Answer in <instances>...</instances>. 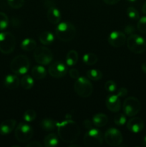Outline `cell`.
<instances>
[{
  "instance_id": "1",
  "label": "cell",
  "mask_w": 146,
  "mask_h": 147,
  "mask_svg": "<svg viewBox=\"0 0 146 147\" xmlns=\"http://www.w3.org/2000/svg\"><path fill=\"white\" fill-rule=\"evenodd\" d=\"M57 128L59 137L65 143H74L80 136V126L71 119L57 122Z\"/></svg>"
},
{
  "instance_id": "2",
  "label": "cell",
  "mask_w": 146,
  "mask_h": 147,
  "mask_svg": "<svg viewBox=\"0 0 146 147\" xmlns=\"http://www.w3.org/2000/svg\"><path fill=\"white\" fill-rule=\"evenodd\" d=\"M55 34L62 42H70L74 38L76 29L72 24L68 22L60 23L55 28Z\"/></svg>"
},
{
  "instance_id": "3",
  "label": "cell",
  "mask_w": 146,
  "mask_h": 147,
  "mask_svg": "<svg viewBox=\"0 0 146 147\" xmlns=\"http://www.w3.org/2000/svg\"><path fill=\"white\" fill-rule=\"evenodd\" d=\"M74 91L82 98H88L93 92V86L90 79L80 76L74 84Z\"/></svg>"
},
{
  "instance_id": "4",
  "label": "cell",
  "mask_w": 146,
  "mask_h": 147,
  "mask_svg": "<svg viewBox=\"0 0 146 147\" xmlns=\"http://www.w3.org/2000/svg\"><path fill=\"white\" fill-rule=\"evenodd\" d=\"M29 60L27 56L23 55L16 56L10 63L11 70L17 75L26 74L29 69Z\"/></svg>"
},
{
  "instance_id": "5",
  "label": "cell",
  "mask_w": 146,
  "mask_h": 147,
  "mask_svg": "<svg viewBox=\"0 0 146 147\" xmlns=\"http://www.w3.org/2000/svg\"><path fill=\"white\" fill-rule=\"evenodd\" d=\"M84 144L87 147H99L102 144V132L97 129H88L84 136Z\"/></svg>"
},
{
  "instance_id": "6",
  "label": "cell",
  "mask_w": 146,
  "mask_h": 147,
  "mask_svg": "<svg viewBox=\"0 0 146 147\" xmlns=\"http://www.w3.org/2000/svg\"><path fill=\"white\" fill-rule=\"evenodd\" d=\"M127 45L129 50L135 54H141L146 50L145 40L138 34H130L127 39Z\"/></svg>"
},
{
  "instance_id": "7",
  "label": "cell",
  "mask_w": 146,
  "mask_h": 147,
  "mask_svg": "<svg viewBox=\"0 0 146 147\" xmlns=\"http://www.w3.org/2000/svg\"><path fill=\"white\" fill-rule=\"evenodd\" d=\"M16 46L14 36L9 32H0V52L3 54H10L14 51Z\"/></svg>"
},
{
  "instance_id": "8",
  "label": "cell",
  "mask_w": 146,
  "mask_h": 147,
  "mask_svg": "<svg viewBox=\"0 0 146 147\" xmlns=\"http://www.w3.org/2000/svg\"><path fill=\"white\" fill-rule=\"evenodd\" d=\"M141 109V103L135 97L130 96L125 100L123 105V110L126 116L133 117L140 112Z\"/></svg>"
},
{
  "instance_id": "9",
  "label": "cell",
  "mask_w": 146,
  "mask_h": 147,
  "mask_svg": "<svg viewBox=\"0 0 146 147\" xmlns=\"http://www.w3.org/2000/svg\"><path fill=\"white\" fill-rule=\"evenodd\" d=\"M34 130L30 125L25 123H20L16 128L14 135L15 138L20 143H26L32 138Z\"/></svg>"
},
{
  "instance_id": "10",
  "label": "cell",
  "mask_w": 146,
  "mask_h": 147,
  "mask_svg": "<svg viewBox=\"0 0 146 147\" xmlns=\"http://www.w3.org/2000/svg\"><path fill=\"white\" fill-rule=\"evenodd\" d=\"M34 57L37 63L42 65H47L53 60V53L47 47L40 46L34 50Z\"/></svg>"
},
{
  "instance_id": "11",
  "label": "cell",
  "mask_w": 146,
  "mask_h": 147,
  "mask_svg": "<svg viewBox=\"0 0 146 147\" xmlns=\"http://www.w3.org/2000/svg\"><path fill=\"white\" fill-rule=\"evenodd\" d=\"M104 139L106 143L110 146H120L123 140L121 132L115 128H110L107 129L104 135Z\"/></svg>"
},
{
  "instance_id": "12",
  "label": "cell",
  "mask_w": 146,
  "mask_h": 147,
  "mask_svg": "<svg viewBox=\"0 0 146 147\" xmlns=\"http://www.w3.org/2000/svg\"><path fill=\"white\" fill-rule=\"evenodd\" d=\"M48 73L54 78H63L67 73V68L65 65L60 61H56L50 65Z\"/></svg>"
},
{
  "instance_id": "13",
  "label": "cell",
  "mask_w": 146,
  "mask_h": 147,
  "mask_svg": "<svg viewBox=\"0 0 146 147\" xmlns=\"http://www.w3.org/2000/svg\"><path fill=\"white\" fill-rule=\"evenodd\" d=\"M126 35L121 31H113L109 34L107 41L109 44L115 47H119L123 46L125 43Z\"/></svg>"
},
{
  "instance_id": "14",
  "label": "cell",
  "mask_w": 146,
  "mask_h": 147,
  "mask_svg": "<svg viewBox=\"0 0 146 147\" xmlns=\"http://www.w3.org/2000/svg\"><path fill=\"white\" fill-rule=\"evenodd\" d=\"M127 128L130 131L133 133H140L144 129V122L140 118H132L127 121Z\"/></svg>"
},
{
  "instance_id": "15",
  "label": "cell",
  "mask_w": 146,
  "mask_h": 147,
  "mask_svg": "<svg viewBox=\"0 0 146 147\" xmlns=\"http://www.w3.org/2000/svg\"><path fill=\"white\" fill-rule=\"evenodd\" d=\"M106 106L112 112L117 113L121 109L120 97L117 95H109L106 98Z\"/></svg>"
},
{
  "instance_id": "16",
  "label": "cell",
  "mask_w": 146,
  "mask_h": 147,
  "mask_svg": "<svg viewBox=\"0 0 146 147\" xmlns=\"http://www.w3.org/2000/svg\"><path fill=\"white\" fill-rule=\"evenodd\" d=\"M17 121L14 119H7L0 123V134L5 136L11 133L15 128Z\"/></svg>"
},
{
  "instance_id": "17",
  "label": "cell",
  "mask_w": 146,
  "mask_h": 147,
  "mask_svg": "<svg viewBox=\"0 0 146 147\" xmlns=\"http://www.w3.org/2000/svg\"><path fill=\"white\" fill-rule=\"evenodd\" d=\"M48 21L53 24H58L62 18V14L60 10L54 7H50L47 13Z\"/></svg>"
},
{
  "instance_id": "18",
  "label": "cell",
  "mask_w": 146,
  "mask_h": 147,
  "mask_svg": "<svg viewBox=\"0 0 146 147\" xmlns=\"http://www.w3.org/2000/svg\"><path fill=\"white\" fill-rule=\"evenodd\" d=\"M20 84V80L17 75H7L4 80V85L7 88L14 90L18 88Z\"/></svg>"
},
{
  "instance_id": "19",
  "label": "cell",
  "mask_w": 146,
  "mask_h": 147,
  "mask_svg": "<svg viewBox=\"0 0 146 147\" xmlns=\"http://www.w3.org/2000/svg\"><path fill=\"white\" fill-rule=\"evenodd\" d=\"M57 122L50 118L42 119L40 122V127L45 131H52L57 128Z\"/></svg>"
},
{
  "instance_id": "20",
  "label": "cell",
  "mask_w": 146,
  "mask_h": 147,
  "mask_svg": "<svg viewBox=\"0 0 146 147\" xmlns=\"http://www.w3.org/2000/svg\"><path fill=\"white\" fill-rule=\"evenodd\" d=\"M108 122V118L105 114L102 113H97L92 118V123L97 127H103Z\"/></svg>"
},
{
  "instance_id": "21",
  "label": "cell",
  "mask_w": 146,
  "mask_h": 147,
  "mask_svg": "<svg viewBox=\"0 0 146 147\" xmlns=\"http://www.w3.org/2000/svg\"><path fill=\"white\" fill-rule=\"evenodd\" d=\"M31 75L37 80H42L47 76V70L42 65H36L31 69Z\"/></svg>"
},
{
  "instance_id": "22",
  "label": "cell",
  "mask_w": 146,
  "mask_h": 147,
  "mask_svg": "<svg viewBox=\"0 0 146 147\" xmlns=\"http://www.w3.org/2000/svg\"><path fill=\"white\" fill-rule=\"evenodd\" d=\"M40 41L44 45H50L54 41V36L51 32L45 31L40 34Z\"/></svg>"
},
{
  "instance_id": "23",
  "label": "cell",
  "mask_w": 146,
  "mask_h": 147,
  "mask_svg": "<svg viewBox=\"0 0 146 147\" xmlns=\"http://www.w3.org/2000/svg\"><path fill=\"white\" fill-rule=\"evenodd\" d=\"M59 144L58 136L55 134H50L44 139V145L46 147H56Z\"/></svg>"
},
{
  "instance_id": "24",
  "label": "cell",
  "mask_w": 146,
  "mask_h": 147,
  "mask_svg": "<svg viewBox=\"0 0 146 147\" xmlns=\"http://www.w3.org/2000/svg\"><path fill=\"white\" fill-rule=\"evenodd\" d=\"M20 47L25 51H32L37 47V42L31 38H26L21 41Z\"/></svg>"
},
{
  "instance_id": "25",
  "label": "cell",
  "mask_w": 146,
  "mask_h": 147,
  "mask_svg": "<svg viewBox=\"0 0 146 147\" xmlns=\"http://www.w3.org/2000/svg\"><path fill=\"white\" fill-rule=\"evenodd\" d=\"M79 56L78 53L76 50H72L67 53V56H66V63L68 66L72 67L77 64L78 61Z\"/></svg>"
},
{
  "instance_id": "26",
  "label": "cell",
  "mask_w": 146,
  "mask_h": 147,
  "mask_svg": "<svg viewBox=\"0 0 146 147\" xmlns=\"http://www.w3.org/2000/svg\"><path fill=\"white\" fill-rule=\"evenodd\" d=\"M34 79L29 75H26V76H23L21 78V80H20V84H21V87L25 90H29L31 88L34 86Z\"/></svg>"
},
{
  "instance_id": "27",
  "label": "cell",
  "mask_w": 146,
  "mask_h": 147,
  "mask_svg": "<svg viewBox=\"0 0 146 147\" xmlns=\"http://www.w3.org/2000/svg\"><path fill=\"white\" fill-rule=\"evenodd\" d=\"M97 60H98L97 56L92 53H86L82 57L83 63L87 65H93L95 63H97Z\"/></svg>"
},
{
  "instance_id": "28",
  "label": "cell",
  "mask_w": 146,
  "mask_h": 147,
  "mask_svg": "<svg viewBox=\"0 0 146 147\" xmlns=\"http://www.w3.org/2000/svg\"><path fill=\"white\" fill-rule=\"evenodd\" d=\"M87 76L90 80L97 81V80H101L102 78V73L100 70L97 69H91V70H87Z\"/></svg>"
},
{
  "instance_id": "29",
  "label": "cell",
  "mask_w": 146,
  "mask_h": 147,
  "mask_svg": "<svg viewBox=\"0 0 146 147\" xmlns=\"http://www.w3.org/2000/svg\"><path fill=\"white\" fill-rule=\"evenodd\" d=\"M114 123H115L117 126H123L126 123L127 121V119H126V115L125 113H116L114 116Z\"/></svg>"
},
{
  "instance_id": "30",
  "label": "cell",
  "mask_w": 146,
  "mask_h": 147,
  "mask_svg": "<svg viewBox=\"0 0 146 147\" xmlns=\"http://www.w3.org/2000/svg\"><path fill=\"white\" fill-rule=\"evenodd\" d=\"M37 117V113L34 110L32 109H29L26 111L23 114V119L26 122H31L35 120Z\"/></svg>"
},
{
  "instance_id": "31",
  "label": "cell",
  "mask_w": 146,
  "mask_h": 147,
  "mask_svg": "<svg viewBox=\"0 0 146 147\" xmlns=\"http://www.w3.org/2000/svg\"><path fill=\"white\" fill-rule=\"evenodd\" d=\"M127 15L132 20H138L140 19L138 11L133 7H129L127 9Z\"/></svg>"
},
{
  "instance_id": "32",
  "label": "cell",
  "mask_w": 146,
  "mask_h": 147,
  "mask_svg": "<svg viewBox=\"0 0 146 147\" xmlns=\"http://www.w3.org/2000/svg\"><path fill=\"white\" fill-rule=\"evenodd\" d=\"M9 25V18L4 12H0V31L5 30Z\"/></svg>"
},
{
  "instance_id": "33",
  "label": "cell",
  "mask_w": 146,
  "mask_h": 147,
  "mask_svg": "<svg viewBox=\"0 0 146 147\" xmlns=\"http://www.w3.org/2000/svg\"><path fill=\"white\" fill-rule=\"evenodd\" d=\"M137 27L139 32L141 33H146V16L139 19Z\"/></svg>"
},
{
  "instance_id": "34",
  "label": "cell",
  "mask_w": 146,
  "mask_h": 147,
  "mask_svg": "<svg viewBox=\"0 0 146 147\" xmlns=\"http://www.w3.org/2000/svg\"><path fill=\"white\" fill-rule=\"evenodd\" d=\"M8 4L14 9H19L23 7L24 0H7Z\"/></svg>"
},
{
  "instance_id": "35",
  "label": "cell",
  "mask_w": 146,
  "mask_h": 147,
  "mask_svg": "<svg viewBox=\"0 0 146 147\" xmlns=\"http://www.w3.org/2000/svg\"><path fill=\"white\" fill-rule=\"evenodd\" d=\"M117 84L113 80H108L104 84V88L110 93H113L117 90Z\"/></svg>"
},
{
  "instance_id": "36",
  "label": "cell",
  "mask_w": 146,
  "mask_h": 147,
  "mask_svg": "<svg viewBox=\"0 0 146 147\" xmlns=\"http://www.w3.org/2000/svg\"><path fill=\"white\" fill-rule=\"evenodd\" d=\"M69 74H70V76L72 79H77L80 77V72L75 68H72L69 71Z\"/></svg>"
},
{
  "instance_id": "37",
  "label": "cell",
  "mask_w": 146,
  "mask_h": 147,
  "mask_svg": "<svg viewBox=\"0 0 146 147\" xmlns=\"http://www.w3.org/2000/svg\"><path fill=\"white\" fill-rule=\"evenodd\" d=\"M127 93H128V91H127V88H120L118 89V90L117 91V96H118V97H124V96H126L127 95Z\"/></svg>"
},
{
  "instance_id": "38",
  "label": "cell",
  "mask_w": 146,
  "mask_h": 147,
  "mask_svg": "<svg viewBox=\"0 0 146 147\" xmlns=\"http://www.w3.org/2000/svg\"><path fill=\"white\" fill-rule=\"evenodd\" d=\"M135 30V29L134 26L132 25V24H128V25L126 26L124 29V32H125V34H130V35L134 32Z\"/></svg>"
},
{
  "instance_id": "39",
  "label": "cell",
  "mask_w": 146,
  "mask_h": 147,
  "mask_svg": "<svg viewBox=\"0 0 146 147\" xmlns=\"http://www.w3.org/2000/svg\"><path fill=\"white\" fill-rule=\"evenodd\" d=\"M26 147H42V144L37 141H34V142H31L27 144L26 145Z\"/></svg>"
},
{
  "instance_id": "40",
  "label": "cell",
  "mask_w": 146,
  "mask_h": 147,
  "mask_svg": "<svg viewBox=\"0 0 146 147\" xmlns=\"http://www.w3.org/2000/svg\"><path fill=\"white\" fill-rule=\"evenodd\" d=\"M83 123H84V126L87 129H90L92 128L93 123H92V122L90 121L89 119H86V120H84V122H83Z\"/></svg>"
},
{
  "instance_id": "41",
  "label": "cell",
  "mask_w": 146,
  "mask_h": 147,
  "mask_svg": "<svg viewBox=\"0 0 146 147\" xmlns=\"http://www.w3.org/2000/svg\"><path fill=\"white\" fill-rule=\"evenodd\" d=\"M105 4H109V5H114L118 3L120 0H102Z\"/></svg>"
},
{
  "instance_id": "42",
  "label": "cell",
  "mask_w": 146,
  "mask_h": 147,
  "mask_svg": "<svg viewBox=\"0 0 146 147\" xmlns=\"http://www.w3.org/2000/svg\"><path fill=\"white\" fill-rule=\"evenodd\" d=\"M142 70H143V73L146 74V62L142 65Z\"/></svg>"
},
{
  "instance_id": "43",
  "label": "cell",
  "mask_w": 146,
  "mask_h": 147,
  "mask_svg": "<svg viewBox=\"0 0 146 147\" xmlns=\"http://www.w3.org/2000/svg\"><path fill=\"white\" fill-rule=\"evenodd\" d=\"M142 11H143V14H146V1L144 3L143 6V8H142Z\"/></svg>"
},
{
  "instance_id": "44",
  "label": "cell",
  "mask_w": 146,
  "mask_h": 147,
  "mask_svg": "<svg viewBox=\"0 0 146 147\" xmlns=\"http://www.w3.org/2000/svg\"><path fill=\"white\" fill-rule=\"evenodd\" d=\"M143 146L146 147V135L144 136V137H143Z\"/></svg>"
},
{
  "instance_id": "45",
  "label": "cell",
  "mask_w": 146,
  "mask_h": 147,
  "mask_svg": "<svg viewBox=\"0 0 146 147\" xmlns=\"http://www.w3.org/2000/svg\"><path fill=\"white\" fill-rule=\"evenodd\" d=\"M127 1H129V2H135V1H136L137 0H127Z\"/></svg>"
}]
</instances>
